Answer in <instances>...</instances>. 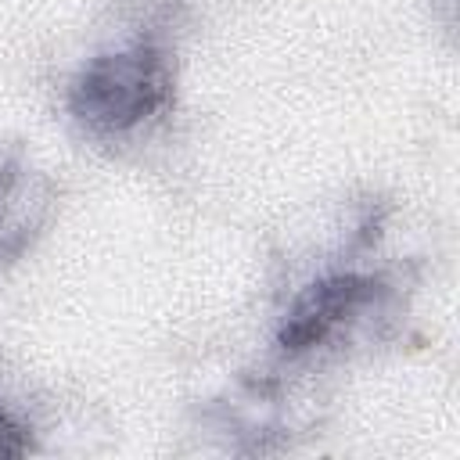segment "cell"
Instances as JSON below:
<instances>
[{"instance_id": "obj_1", "label": "cell", "mask_w": 460, "mask_h": 460, "mask_svg": "<svg viewBox=\"0 0 460 460\" xmlns=\"http://www.w3.org/2000/svg\"><path fill=\"white\" fill-rule=\"evenodd\" d=\"M176 75L169 50L137 40L122 50L90 58L68 83V115L101 140L126 137L172 108Z\"/></svg>"}, {"instance_id": "obj_2", "label": "cell", "mask_w": 460, "mask_h": 460, "mask_svg": "<svg viewBox=\"0 0 460 460\" xmlns=\"http://www.w3.org/2000/svg\"><path fill=\"white\" fill-rule=\"evenodd\" d=\"M377 295H381V277L374 273H356V270L327 273L291 302L277 331V345L288 356H302L320 345H331L349 323L359 320L367 305L377 302Z\"/></svg>"}, {"instance_id": "obj_3", "label": "cell", "mask_w": 460, "mask_h": 460, "mask_svg": "<svg viewBox=\"0 0 460 460\" xmlns=\"http://www.w3.org/2000/svg\"><path fill=\"white\" fill-rule=\"evenodd\" d=\"M50 208L47 183L22 162H0V262L18 259Z\"/></svg>"}, {"instance_id": "obj_4", "label": "cell", "mask_w": 460, "mask_h": 460, "mask_svg": "<svg viewBox=\"0 0 460 460\" xmlns=\"http://www.w3.org/2000/svg\"><path fill=\"white\" fill-rule=\"evenodd\" d=\"M36 442H32V428L11 410L0 402V460H11V456H25L32 453Z\"/></svg>"}]
</instances>
